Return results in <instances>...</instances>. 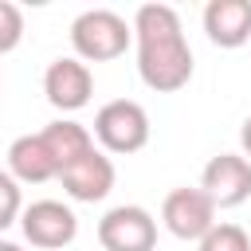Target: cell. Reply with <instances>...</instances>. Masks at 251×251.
I'll return each mask as SVG.
<instances>
[{
  "mask_svg": "<svg viewBox=\"0 0 251 251\" xmlns=\"http://www.w3.org/2000/svg\"><path fill=\"white\" fill-rule=\"evenodd\" d=\"M133 43H137V75L157 94H176L192 78V47L184 39L180 16L169 4H141L133 12Z\"/></svg>",
  "mask_w": 251,
  "mask_h": 251,
  "instance_id": "1",
  "label": "cell"
},
{
  "mask_svg": "<svg viewBox=\"0 0 251 251\" xmlns=\"http://www.w3.org/2000/svg\"><path fill=\"white\" fill-rule=\"evenodd\" d=\"M129 39H133V24H126V16L110 8H86L71 24V47H75V59L82 63H110L126 55Z\"/></svg>",
  "mask_w": 251,
  "mask_h": 251,
  "instance_id": "2",
  "label": "cell"
},
{
  "mask_svg": "<svg viewBox=\"0 0 251 251\" xmlns=\"http://www.w3.org/2000/svg\"><path fill=\"white\" fill-rule=\"evenodd\" d=\"M94 141L102 145V153H118L129 157L137 149L149 145V114L141 102L133 98H114L94 114Z\"/></svg>",
  "mask_w": 251,
  "mask_h": 251,
  "instance_id": "3",
  "label": "cell"
},
{
  "mask_svg": "<svg viewBox=\"0 0 251 251\" xmlns=\"http://www.w3.org/2000/svg\"><path fill=\"white\" fill-rule=\"evenodd\" d=\"M161 224L169 235L184 243H200L216 227V204L208 200L204 188H173L161 204Z\"/></svg>",
  "mask_w": 251,
  "mask_h": 251,
  "instance_id": "4",
  "label": "cell"
},
{
  "mask_svg": "<svg viewBox=\"0 0 251 251\" xmlns=\"http://www.w3.org/2000/svg\"><path fill=\"white\" fill-rule=\"evenodd\" d=\"M98 243L106 251H153L157 220L141 204H118L98 220Z\"/></svg>",
  "mask_w": 251,
  "mask_h": 251,
  "instance_id": "5",
  "label": "cell"
},
{
  "mask_svg": "<svg viewBox=\"0 0 251 251\" xmlns=\"http://www.w3.org/2000/svg\"><path fill=\"white\" fill-rule=\"evenodd\" d=\"M20 227H24V239L39 251H59L67 243H75L78 235V216L63 204V200H35L24 208L20 216Z\"/></svg>",
  "mask_w": 251,
  "mask_h": 251,
  "instance_id": "6",
  "label": "cell"
},
{
  "mask_svg": "<svg viewBox=\"0 0 251 251\" xmlns=\"http://www.w3.org/2000/svg\"><path fill=\"white\" fill-rule=\"evenodd\" d=\"M43 94H47V102H51L55 110L75 114V110H82V106L90 102V94H94V75H90V67H86L82 59L59 55V59H51L47 71H43Z\"/></svg>",
  "mask_w": 251,
  "mask_h": 251,
  "instance_id": "7",
  "label": "cell"
},
{
  "mask_svg": "<svg viewBox=\"0 0 251 251\" xmlns=\"http://www.w3.org/2000/svg\"><path fill=\"white\" fill-rule=\"evenodd\" d=\"M200 188L208 192V200L220 208H239L251 196V161L243 153H220L204 165L200 173Z\"/></svg>",
  "mask_w": 251,
  "mask_h": 251,
  "instance_id": "8",
  "label": "cell"
},
{
  "mask_svg": "<svg viewBox=\"0 0 251 251\" xmlns=\"http://www.w3.org/2000/svg\"><path fill=\"white\" fill-rule=\"evenodd\" d=\"M114 161L102 153V149H90L86 157H78L75 165H67L63 173H59V184H63V192L71 196V200H78V204H98V200H106L110 196V188H114Z\"/></svg>",
  "mask_w": 251,
  "mask_h": 251,
  "instance_id": "9",
  "label": "cell"
},
{
  "mask_svg": "<svg viewBox=\"0 0 251 251\" xmlns=\"http://www.w3.org/2000/svg\"><path fill=\"white\" fill-rule=\"evenodd\" d=\"M204 31L224 51H235V47L251 43V0H208Z\"/></svg>",
  "mask_w": 251,
  "mask_h": 251,
  "instance_id": "10",
  "label": "cell"
},
{
  "mask_svg": "<svg viewBox=\"0 0 251 251\" xmlns=\"http://www.w3.org/2000/svg\"><path fill=\"white\" fill-rule=\"evenodd\" d=\"M8 173L20 184H43V180H59V165L47 153L39 133H24L8 145Z\"/></svg>",
  "mask_w": 251,
  "mask_h": 251,
  "instance_id": "11",
  "label": "cell"
},
{
  "mask_svg": "<svg viewBox=\"0 0 251 251\" xmlns=\"http://www.w3.org/2000/svg\"><path fill=\"white\" fill-rule=\"evenodd\" d=\"M39 137H43L47 153L55 157L59 173H63L67 165H75L78 157H86V153L94 149V133H90V129H86L82 122H75V118H59V122L43 126V129H39Z\"/></svg>",
  "mask_w": 251,
  "mask_h": 251,
  "instance_id": "12",
  "label": "cell"
},
{
  "mask_svg": "<svg viewBox=\"0 0 251 251\" xmlns=\"http://www.w3.org/2000/svg\"><path fill=\"white\" fill-rule=\"evenodd\" d=\"M196 247L200 251H251V239L239 224H216Z\"/></svg>",
  "mask_w": 251,
  "mask_h": 251,
  "instance_id": "13",
  "label": "cell"
},
{
  "mask_svg": "<svg viewBox=\"0 0 251 251\" xmlns=\"http://www.w3.org/2000/svg\"><path fill=\"white\" fill-rule=\"evenodd\" d=\"M24 216V196H20V180L0 169V231H8L16 220Z\"/></svg>",
  "mask_w": 251,
  "mask_h": 251,
  "instance_id": "14",
  "label": "cell"
},
{
  "mask_svg": "<svg viewBox=\"0 0 251 251\" xmlns=\"http://www.w3.org/2000/svg\"><path fill=\"white\" fill-rule=\"evenodd\" d=\"M24 39V12L12 0H0V55L16 51Z\"/></svg>",
  "mask_w": 251,
  "mask_h": 251,
  "instance_id": "15",
  "label": "cell"
},
{
  "mask_svg": "<svg viewBox=\"0 0 251 251\" xmlns=\"http://www.w3.org/2000/svg\"><path fill=\"white\" fill-rule=\"evenodd\" d=\"M239 149H243V157L251 161V114H247V122L239 126Z\"/></svg>",
  "mask_w": 251,
  "mask_h": 251,
  "instance_id": "16",
  "label": "cell"
},
{
  "mask_svg": "<svg viewBox=\"0 0 251 251\" xmlns=\"http://www.w3.org/2000/svg\"><path fill=\"white\" fill-rule=\"evenodd\" d=\"M0 251H24L20 243H12V239H0Z\"/></svg>",
  "mask_w": 251,
  "mask_h": 251,
  "instance_id": "17",
  "label": "cell"
}]
</instances>
